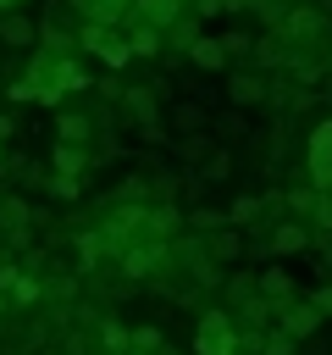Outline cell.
Masks as SVG:
<instances>
[{
	"label": "cell",
	"instance_id": "obj_23",
	"mask_svg": "<svg viewBox=\"0 0 332 355\" xmlns=\"http://www.w3.org/2000/svg\"><path fill=\"white\" fill-rule=\"evenodd\" d=\"M100 338H105V349H127V344H133V333H127L122 322H105V327H100Z\"/></svg>",
	"mask_w": 332,
	"mask_h": 355
},
{
	"label": "cell",
	"instance_id": "obj_25",
	"mask_svg": "<svg viewBox=\"0 0 332 355\" xmlns=\"http://www.w3.org/2000/svg\"><path fill=\"white\" fill-rule=\"evenodd\" d=\"M127 349H160V333L155 327H133V344Z\"/></svg>",
	"mask_w": 332,
	"mask_h": 355
},
{
	"label": "cell",
	"instance_id": "obj_13",
	"mask_svg": "<svg viewBox=\"0 0 332 355\" xmlns=\"http://www.w3.org/2000/svg\"><path fill=\"white\" fill-rule=\"evenodd\" d=\"M55 133H61V144H89L94 122H89V116H77V111H66V116H55Z\"/></svg>",
	"mask_w": 332,
	"mask_h": 355
},
{
	"label": "cell",
	"instance_id": "obj_21",
	"mask_svg": "<svg viewBox=\"0 0 332 355\" xmlns=\"http://www.w3.org/2000/svg\"><path fill=\"white\" fill-rule=\"evenodd\" d=\"M227 172H232V161H227V150H221V155H205V172H199V178H205V183H221Z\"/></svg>",
	"mask_w": 332,
	"mask_h": 355
},
{
	"label": "cell",
	"instance_id": "obj_6",
	"mask_svg": "<svg viewBox=\"0 0 332 355\" xmlns=\"http://www.w3.org/2000/svg\"><path fill=\"white\" fill-rule=\"evenodd\" d=\"M227 100L232 105H260L266 100V78L260 72H232L227 78Z\"/></svg>",
	"mask_w": 332,
	"mask_h": 355
},
{
	"label": "cell",
	"instance_id": "obj_30",
	"mask_svg": "<svg viewBox=\"0 0 332 355\" xmlns=\"http://www.w3.org/2000/svg\"><path fill=\"white\" fill-rule=\"evenodd\" d=\"M17 277H22V272H17V266H11V261H0V288H11V283H17Z\"/></svg>",
	"mask_w": 332,
	"mask_h": 355
},
{
	"label": "cell",
	"instance_id": "obj_27",
	"mask_svg": "<svg viewBox=\"0 0 332 355\" xmlns=\"http://www.w3.org/2000/svg\"><path fill=\"white\" fill-rule=\"evenodd\" d=\"M50 194H61V200H72V194H77V178H61V172H55V178H50Z\"/></svg>",
	"mask_w": 332,
	"mask_h": 355
},
{
	"label": "cell",
	"instance_id": "obj_3",
	"mask_svg": "<svg viewBox=\"0 0 332 355\" xmlns=\"http://www.w3.org/2000/svg\"><path fill=\"white\" fill-rule=\"evenodd\" d=\"M310 189H332V122L310 133Z\"/></svg>",
	"mask_w": 332,
	"mask_h": 355
},
{
	"label": "cell",
	"instance_id": "obj_8",
	"mask_svg": "<svg viewBox=\"0 0 332 355\" xmlns=\"http://www.w3.org/2000/svg\"><path fill=\"white\" fill-rule=\"evenodd\" d=\"M277 255H293V250H304L310 244V227L304 222H282V227H271V239H266Z\"/></svg>",
	"mask_w": 332,
	"mask_h": 355
},
{
	"label": "cell",
	"instance_id": "obj_20",
	"mask_svg": "<svg viewBox=\"0 0 332 355\" xmlns=\"http://www.w3.org/2000/svg\"><path fill=\"white\" fill-rule=\"evenodd\" d=\"M260 355H293V333H282V327H277L271 338L260 333Z\"/></svg>",
	"mask_w": 332,
	"mask_h": 355
},
{
	"label": "cell",
	"instance_id": "obj_1",
	"mask_svg": "<svg viewBox=\"0 0 332 355\" xmlns=\"http://www.w3.org/2000/svg\"><path fill=\"white\" fill-rule=\"evenodd\" d=\"M77 44H83L89 55H100L105 67H127V61H133V50H127V33H116L111 22H83Z\"/></svg>",
	"mask_w": 332,
	"mask_h": 355
},
{
	"label": "cell",
	"instance_id": "obj_32",
	"mask_svg": "<svg viewBox=\"0 0 332 355\" xmlns=\"http://www.w3.org/2000/svg\"><path fill=\"white\" fill-rule=\"evenodd\" d=\"M11 133H17V122H11V116H0V139H11Z\"/></svg>",
	"mask_w": 332,
	"mask_h": 355
},
{
	"label": "cell",
	"instance_id": "obj_15",
	"mask_svg": "<svg viewBox=\"0 0 332 355\" xmlns=\"http://www.w3.org/2000/svg\"><path fill=\"white\" fill-rule=\"evenodd\" d=\"M50 161H55V172H61V178H77V172L89 166L83 144H55V155H50Z\"/></svg>",
	"mask_w": 332,
	"mask_h": 355
},
{
	"label": "cell",
	"instance_id": "obj_22",
	"mask_svg": "<svg viewBox=\"0 0 332 355\" xmlns=\"http://www.w3.org/2000/svg\"><path fill=\"white\" fill-rule=\"evenodd\" d=\"M39 294H44V288H39V277H17V283H11V300H17V305H33Z\"/></svg>",
	"mask_w": 332,
	"mask_h": 355
},
{
	"label": "cell",
	"instance_id": "obj_17",
	"mask_svg": "<svg viewBox=\"0 0 332 355\" xmlns=\"http://www.w3.org/2000/svg\"><path fill=\"white\" fill-rule=\"evenodd\" d=\"M260 211H266V200H255V194H238V200H232V211H227V222H232V227H249Z\"/></svg>",
	"mask_w": 332,
	"mask_h": 355
},
{
	"label": "cell",
	"instance_id": "obj_26",
	"mask_svg": "<svg viewBox=\"0 0 332 355\" xmlns=\"http://www.w3.org/2000/svg\"><path fill=\"white\" fill-rule=\"evenodd\" d=\"M216 133H221V139H238V133H243V116H238V111H232V116H216Z\"/></svg>",
	"mask_w": 332,
	"mask_h": 355
},
{
	"label": "cell",
	"instance_id": "obj_10",
	"mask_svg": "<svg viewBox=\"0 0 332 355\" xmlns=\"http://www.w3.org/2000/svg\"><path fill=\"white\" fill-rule=\"evenodd\" d=\"M89 22H122L127 11H133V0H72Z\"/></svg>",
	"mask_w": 332,
	"mask_h": 355
},
{
	"label": "cell",
	"instance_id": "obj_28",
	"mask_svg": "<svg viewBox=\"0 0 332 355\" xmlns=\"http://www.w3.org/2000/svg\"><path fill=\"white\" fill-rule=\"evenodd\" d=\"M310 305H315L321 316H332V283H326V288H315V294H310Z\"/></svg>",
	"mask_w": 332,
	"mask_h": 355
},
{
	"label": "cell",
	"instance_id": "obj_35",
	"mask_svg": "<svg viewBox=\"0 0 332 355\" xmlns=\"http://www.w3.org/2000/svg\"><path fill=\"white\" fill-rule=\"evenodd\" d=\"M0 311H6V288H0Z\"/></svg>",
	"mask_w": 332,
	"mask_h": 355
},
{
	"label": "cell",
	"instance_id": "obj_5",
	"mask_svg": "<svg viewBox=\"0 0 332 355\" xmlns=\"http://www.w3.org/2000/svg\"><path fill=\"white\" fill-rule=\"evenodd\" d=\"M188 61H194V67H205V72H221V67H227L232 55H227V44H221V39H210V33H199V39L188 44Z\"/></svg>",
	"mask_w": 332,
	"mask_h": 355
},
{
	"label": "cell",
	"instance_id": "obj_24",
	"mask_svg": "<svg viewBox=\"0 0 332 355\" xmlns=\"http://www.w3.org/2000/svg\"><path fill=\"white\" fill-rule=\"evenodd\" d=\"M194 227L199 233H216V227H227V216L221 211H194Z\"/></svg>",
	"mask_w": 332,
	"mask_h": 355
},
{
	"label": "cell",
	"instance_id": "obj_14",
	"mask_svg": "<svg viewBox=\"0 0 332 355\" xmlns=\"http://www.w3.org/2000/svg\"><path fill=\"white\" fill-rule=\"evenodd\" d=\"M0 227L6 233H22L28 227V200L22 194H0Z\"/></svg>",
	"mask_w": 332,
	"mask_h": 355
},
{
	"label": "cell",
	"instance_id": "obj_9",
	"mask_svg": "<svg viewBox=\"0 0 332 355\" xmlns=\"http://www.w3.org/2000/svg\"><path fill=\"white\" fill-rule=\"evenodd\" d=\"M133 17L149 28H172L177 22V0H133Z\"/></svg>",
	"mask_w": 332,
	"mask_h": 355
},
{
	"label": "cell",
	"instance_id": "obj_29",
	"mask_svg": "<svg viewBox=\"0 0 332 355\" xmlns=\"http://www.w3.org/2000/svg\"><path fill=\"white\" fill-rule=\"evenodd\" d=\"M221 44H227V55H243V50H249V39H243V33H221Z\"/></svg>",
	"mask_w": 332,
	"mask_h": 355
},
{
	"label": "cell",
	"instance_id": "obj_11",
	"mask_svg": "<svg viewBox=\"0 0 332 355\" xmlns=\"http://www.w3.org/2000/svg\"><path fill=\"white\" fill-rule=\"evenodd\" d=\"M127 50H133V55H155V50H160V28H149V22L133 17V22H127Z\"/></svg>",
	"mask_w": 332,
	"mask_h": 355
},
{
	"label": "cell",
	"instance_id": "obj_16",
	"mask_svg": "<svg viewBox=\"0 0 332 355\" xmlns=\"http://www.w3.org/2000/svg\"><path fill=\"white\" fill-rule=\"evenodd\" d=\"M260 294H271V300L282 305V300H293V277H288L282 266H266V272H260Z\"/></svg>",
	"mask_w": 332,
	"mask_h": 355
},
{
	"label": "cell",
	"instance_id": "obj_18",
	"mask_svg": "<svg viewBox=\"0 0 332 355\" xmlns=\"http://www.w3.org/2000/svg\"><path fill=\"white\" fill-rule=\"evenodd\" d=\"M177 155H183V161H205V155H210V139H205V133H183Z\"/></svg>",
	"mask_w": 332,
	"mask_h": 355
},
{
	"label": "cell",
	"instance_id": "obj_33",
	"mask_svg": "<svg viewBox=\"0 0 332 355\" xmlns=\"http://www.w3.org/2000/svg\"><path fill=\"white\" fill-rule=\"evenodd\" d=\"M243 6H255V0H221V11H243Z\"/></svg>",
	"mask_w": 332,
	"mask_h": 355
},
{
	"label": "cell",
	"instance_id": "obj_31",
	"mask_svg": "<svg viewBox=\"0 0 332 355\" xmlns=\"http://www.w3.org/2000/svg\"><path fill=\"white\" fill-rule=\"evenodd\" d=\"M194 6H199V17H216L221 11V0H194Z\"/></svg>",
	"mask_w": 332,
	"mask_h": 355
},
{
	"label": "cell",
	"instance_id": "obj_4",
	"mask_svg": "<svg viewBox=\"0 0 332 355\" xmlns=\"http://www.w3.org/2000/svg\"><path fill=\"white\" fill-rule=\"evenodd\" d=\"M277 327H282V333H293V338H304V333H315V327H321V311H315V305H288V300H282Z\"/></svg>",
	"mask_w": 332,
	"mask_h": 355
},
{
	"label": "cell",
	"instance_id": "obj_2",
	"mask_svg": "<svg viewBox=\"0 0 332 355\" xmlns=\"http://www.w3.org/2000/svg\"><path fill=\"white\" fill-rule=\"evenodd\" d=\"M194 349L199 355H238V327L227 311H205L199 316V333H194Z\"/></svg>",
	"mask_w": 332,
	"mask_h": 355
},
{
	"label": "cell",
	"instance_id": "obj_19",
	"mask_svg": "<svg viewBox=\"0 0 332 355\" xmlns=\"http://www.w3.org/2000/svg\"><path fill=\"white\" fill-rule=\"evenodd\" d=\"M210 255H216V261H232V255H238V233L216 227V233H210Z\"/></svg>",
	"mask_w": 332,
	"mask_h": 355
},
{
	"label": "cell",
	"instance_id": "obj_12",
	"mask_svg": "<svg viewBox=\"0 0 332 355\" xmlns=\"http://www.w3.org/2000/svg\"><path fill=\"white\" fill-rule=\"evenodd\" d=\"M205 122H210L205 105H194V100H177V105H172V128H177V133H199Z\"/></svg>",
	"mask_w": 332,
	"mask_h": 355
},
{
	"label": "cell",
	"instance_id": "obj_34",
	"mask_svg": "<svg viewBox=\"0 0 332 355\" xmlns=\"http://www.w3.org/2000/svg\"><path fill=\"white\" fill-rule=\"evenodd\" d=\"M11 6H17V0H0V11H11Z\"/></svg>",
	"mask_w": 332,
	"mask_h": 355
},
{
	"label": "cell",
	"instance_id": "obj_7",
	"mask_svg": "<svg viewBox=\"0 0 332 355\" xmlns=\"http://www.w3.org/2000/svg\"><path fill=\"white\" fill-rule=\"evenodd\" d=\"M33 17H22V11H0V44L6 50H22V44H33Z\"/></svg>",
	"mask_w": 332,
	"mask_h": 355
}]
</instances>
